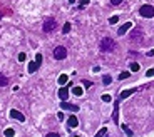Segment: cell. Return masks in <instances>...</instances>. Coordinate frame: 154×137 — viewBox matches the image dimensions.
Instances as JSON below:
<instances>
[{
	"mask_svg": "<svg viewBox=\"0 0 154 137\" xmlns=\"http://www.w3.org/2000/svg\"><path fill=\"white\" fill-rule=\"evenodd\" d=\"M116 47H117V45H116V42L112 40L111 37H104L102 40H100V44H99L100 52H112Z\"/></svg>",
	"mask_w": 154,
	"mask_h": 137,
	"instance_id": "obj_1",
	"label": "cell"
},
{
	"mask_svg": "<svg viewBox=\"0 0 154 137\" xmlns=\"http://www.w3.org/2000/svg\"><path fill=\"white\" fill-rule=\"evenodd\" d=\"M139 14H141V17H144V19H151V17H154V7L152 5H141V8H139Z\"/></svg>",
	"mask_w": 154,
	"mask_h": 137,
	"instance_id": "obj_2",
	"label": "cell"
},
{
	"mask_svg": "<svg viewBox=\"0 0 154 137\" xmlns=\"http://www.w3.org/2000/svg\"><path fill=\"white\" fill-rule=\"evenodd\" d=\"M55 27H57V22H55V19L49 17V19H45V20H44L42 30H44V32H52V30H55Z\"/></svg>",
	"mask_w": 154,
	"mask_h": 137,
	"instance_id": "obj_3",
	"label": "cell"
},
{
	"mask_svg": "<svg viewBox=\"0 0 154 137\" xmlns=\"http://www.w3.org/2000/svg\"><path fill=\"white\" fill-rule=\"evenodd\" d=\"M67 57V49L64 45H59L54 49V59H57V60H64V59Z\"/></svg>",
	"mask_w": 154,
	"mask_h": 137,
	"instance_id": "obj_4",
	"label": "cell"
},
{
	"mask_svg": "<svg viewBox=\"0 0 154 137\" xmlns=\"http://www.w3.org/2000/svg\"><path fill=\"white\" fill-rule=\"evenodd\" d=\"M40 62H42V53H37L35 62H30V65H29V74H34L35 70L40 67Z\"/></svg>",
	"mask_w": 154,
	"mask_h": 137,
	"instance_id": "obj_5",
	"label": "cell"
},
{
	"mask_svg": "<svg viewBox=\"0 0 154 137\" xmlns=\"http://www.w3.org/2000/svg\"><path fill=\"white\" fill-rule=\"evenodd\" d=\"M131 40L132 42H141L143 40V30L141 29H134L131 34Z\"/></svg>",
	"mask_w": 154,
	"mask_h": 137,
	"instance_id": "obj_6",
	"label": "cell"
},
{
	"mask_svg": "<svg viewBox=\"0 0 154 137\" xmlns=\"http://www.w3.org/2000/svg\"><path fill=\"white\" fill-rule=\"evenodd\" d=\"M60 107H62V109H67V111H72V112H77V111H79V105H75V104H69L67 100H62V102H60Z\"/></svg>",
	"mask_w": 154,
	"mask_h": 137,
	"instance_id": "obj_7",
	"label": "cell"
},
{
	"mask_svg": "<svg viewBox=\"0 0 154 137\" xmlns=\"http://www.w3.org/2000/svg\"><path fill=\"white\" fill-rule=\"evenodd\" d=\"M114 124H119V100H114V111H112Z\"/></svg>",
	"mask_w": 154,
	"mask_h": 137,
	"instance_id": "obj_8",
	"label": "cell"
},
{
	"mask_svg": "<svg viewBox=\"0 0 154 137\" xmlns=\"http://www.w3.org/2000/svg\"><path fill=\"white\" fill-rule=\"evenodd\" d=\"M59 97H60V100H67V97H69V87L59 89Z\"/></svg>",
	"mask_w": 154,
	"mask_h": 137,
	"instance_id": "obj_9",
	"label": "cell"
},
{
	"mask_svg": "<svg viewBox=\"0 0 154 137\" xmlns=\"http://www.w3.org/2000/svg\"><path fill=\"white\" fill-rule=\"evenodd\" d=\"M131 27H132V23H131V22H126L124 25H121V27H119V30H117V35H124L127 30H129V29H131Z\"/></svg>",
	"mask_w": 154,
	"mask_h": 137,
	"instance_id": "obj_10",
	"label": "cell"
},
{
	"mask_svg": "<svg viewBox=\"0 0 154 137\" xmlns=\"http://www.w3.org/2000/svg\"><path fill=\"white\" fill-rule=\"evenodd\" d=\"M10 115H12L14 119H15V120H20V122H23V120H25V117H23V114H22V112L15 111V109H14V111H10Z\"/></svg>",
	"mask_w": 154,
	"mask_h": 137,
	"instance_id": "obj_11",
	"label": "cell"
},
{
	"mask_svg": "<svg viewBox=\"0 0 154 137\" xmlns=\"http://www.w3.org/2000/svg\"><path fill=\"white\" fill-rule=\"evenodd\" d=\"M67 126H69L70 129H74V127L79 126V120H77L75 115H70V117H69V122H67Z\"/></svg>",
	"mask_w": 154,
	"mask_h": 137,
	"instance_id": "obj_12",
	"label": "cell"
},
{
	"mask_svg": "<svg viewBox=\"0 0 154 137\" xmlns=\"http://www.w3.org/2000/svg\"><path fill=\"white\" fill-rule=\"evenodd\" d=\"M136 90H137V89H129V90H124V92H121V99H126V97H129V95H132Z\"/></svg>",
	"mask_w": 154,
	"mask_h": 137,
	"instance_id": "obj_13",
	"label": "cell"
},
{
	"mask_svg": "<svg viewBox=\"0 0 154 137\" xmlns=\"http://www.w3.org/2000/svg\"><path fill=\"white\" fill-rule=\"evenodd\" d=\"M7 84H8V77L4 75V74H0V87H4Z\"/></svg>",
	"mask_w": 154,
	"mask_h": 137,
	"instance_id": "obj_14",
	"label": "cell"
},
{
	"mask_svg": "<svg viewBox=\"0 0 154 137\" xmlns=\"http://www.w3.org/2000/svg\"><path fill=\"white\" fill-rule=\"evenodd\" d=\"M57 82H59V85H64L67 82V75H66V74H60V77H59Z\"/></svg>",
	"mask_w": 154,
	"mask_h": 137,
	"instance_id": "obj_15",
	"label": "cell"
},
{
	"mask_svg": "<svg viewBox=\"0 0 154 137\" xmlns=\"http://www.w3.org/2000/svg\"><path fill=\"white\" fill-rule=\"evenodd\" d=\"M102 82H104V85H109L112 82V77L111 75H104L102 77Z\"/></svg>",
	"mask_w": 154,
	"mask_h": 137,
	"instance_id": "obj_16",
	"label": "cell"
},
{
	"mask_svg": "<svg viewBox=\"0 0 154 137\" xmlns=\"http://www.w3.org/2000/svg\"><path fill=\"white\" fill-rule=\"evenodd\" d=\"M122 130H124V134H127V135L131 137V135H134V132H132L131 129H129V127L127 126H122Z\"/></svg>",
	"mask_w": 154,
	"mask_h": 137,
	"instance_id": "obj_17",
	"label": "cell"
},
{
	"mask_svg": "<svg viewBox=\"0 0 154 137\" xmlns=\"http://www.w3.org/2000/svg\"><path fill=\"white\" fill-rule=\"evenodd\" d=\"M106 132H107V129H106V127H102V129H100V130H99V132H97L94 137H104V135H106Z\"/></svg>",
	"mask_w": 154,
	"mask_h": 137,
	"instance_id": "obj_18",
	"label": "cell"
},
{
	"mask_svg": "<svg viewBox=\"0 0 154 137\" xmlns=\"http://www.w3.org/2000/svg\"><path fill=\"white\" fill-rule=\"evenodd\" d=\"M74 94H75V95H77V97H81V95H82V94H84V90H82V89H81V87H74Z\"/></svg>",
	"mask_w": 154,
	"mask_h": 137,
	"instance_id": "obj_19",
	"label": "cell"
},
{
	"mask_svg": "<svg viewBox=\"0 0 154 137\" xmlns=\"http://www.w3.org/2000/svg\"><path fill=\"white\" fill-rule=\"evenodd\" d=\"M89 2H91V0H81V4L77 5V8H79V10H82V8H84V5H87Z\"/></svg>",
	"mask_w": 154,
	"mask_h": 137,
	"instance_id": "obj_20",
	"label": "cell"
},
{
	"mask_svg": "<svg viewBox=\"0 0 154 137\" xmlns=\"http://www.w3.org/2000/svg\"><path fill=\"white\" fill-rule=\"evenodd\" d=\"M117 22H119V17H117V15H114V17L109 19V23H111V25H114V23H117Z\"/></svg>",
	"mask_w": 154,
	"mask_h": 137,
	"instance_id": "obj_21",
	"label": "cell"
},
{
	"mask_svg": "<svg viewBox=\"0 0 154 137\" xmlns=\"http://www.w3.org/2000/svg\"><path fill=\"white\" fill-rule=\"evenodd\" d=\"M62 32H64V34H69V32H70V22H67L66 25H64V29H62Z\"/></svg>",
	"mask_w": 154,
	"mask_h": 137,
	"instance_id": "obj_22",
	"label": "cell"
},
{
	"mask_svg": "<svg viewBox=\"0 0 154 137\" xmlns=\"http://www.w3.org/2000/svg\"><path fill=\"white\" fill-rule=\"evenodd\" d=\"M131 70H132V72H137V70H139V64H136V62H134V64H131Z\"/></svg>",
	"mask_w": 154,
	"mask_h": 137,
	"instance_id": "obj_23",
	"label": "cell"
},
{
	"mask_svg": "<svg viewBox=\"0 0 154 137\" xmlns=\"http://www.w3.org/2000/svg\"><path fill=\"white\" fill-rule=\"evenodd\" d=\"M5 137H14V130L7 129V130H5Z\"/></svg>",
	"mask_w": 154,
	"mask_h": 137,
	"instance_id": "obj_24",
	"label": "cell"
},
{
	"mask_svg": "<svg viewBox=\"0 0 154 137\" xmlns=\"http://www.w3.org/2000/svg\"><path fill=\"white\" fill-rule=\"evenodd\" d=\"M127 77H129V72H121L119 79H121V80H124V79H127Z\"/></svg>",
	"mask_w": 154,
	"mask_h": 137,
	"instance_id": "obj_25",
	"label": "cell"
},
{
	"mask_svg": "<svg viewBox=\"0 0 154 137\" xmlns=\"http://www.w3.org/2000/svg\"><path fill=\"white\" fill-rule=\"evenodd\" d=\"M82 84H84V87H92V82L91 80H84Z\"/></svg>",
	"mask_w": 154,
	"mask_h": 137,
	"instance_id": "obj_26",
	"label": "cell"
},
{
	"mask_svg": "<svg viewBox=\"0 0 154 137\" xmlns=\"http://www.w3.org/2000/svg\"><path fill=\"white\" fill-rule=\"evenodd\" d=\"M102 100H104V102H109V100H111V95L104 94V95H102Z\"/></svg>",
	"mask_w": 154,
	"mask_h": 137,
	"instance_id": "obj_27",
	"label": "cell"
},
{
	"mask_svg": "<svg viewBox=\"0 0 154 137\" xmlns=\"http://www.w3.org/2000/svg\"><path fill=\"white\" fill-rule=\"evenodd\" d=\"M111 4L112 5H119V4H122V0H111Z\"/></svg>",
	"mask_w": 154,
	"mask_h": 137,
	"instance_id": "obj_28",
	"label": "cell"
},
{
	"mask_svg": "<svg viewBox=\"0 0 154 137\" xmlns=\"http://www.w3.org/2000/svg\"><path fill=\"white\" fill-rule=\"evenodd\" d=\"M45 137H60V135H59V134H55V132H50V134H47Z\"/></svg>",
	"mask_w": 154,
	"mask_h": 137,
	"instance_id": "obj_29",
	"label": "cell"
},
{
	"mask_svg": "<svg viewBox=\"0 0 154 137\" xmlns=\"http://www.w3.org/2000/svg\"><path fill=\"white\" fill-rule=\"evenodd\" d=\"M146 75L152 77V75H154V68H149V70H147V74H146Z\"/></svg>",
	"mask_w": 154,
	"mask_h": 137,
	"instance_id": "obj_30",
	"label": "cell"
},
{
	"mask_svg": "<svg viewBox=\"0 0 154 137\" xmlns=\"http://www.w3.org/2000/svg\"><path fill=\"white\" fill-rule=\"evenodd\" d=\"M57 119H59V120H64V114H62V112H59V114H57Z\"/></svg>",
	"mask_w": 154,
	"mask_h": 137,
	"instance_id": "obj_31",
	"label": "cell"
},
{
	"mask_svg": "<svg viewBox=\"0 0 154 137\" xmlns=\"http://www.w3.org/2000/svg\"><path fill=\"white\" fill-rule=\"evenodd\" d=\"M19 60H20V62L25 60V53H20V55H19Z\"/></svg>",
	"mask_w": 154,
	"mask_h": 137,
	"instance_id": "obj_32",
	"label": "cell"
},
{
	"mask_svg": "<svg viewBox=\"0 0 154 137\" xmlns=\"http://www.w3.org/2000/svg\"><path fill=\"white\" fill-rule=\"evenodd\" d=\"M74 2H75V0H69V4H74Z\"/></svg>",
	"mask_w": 154,
	"mask_h": 137,
	"instance_id": "obj_33",
	"label": "cell"
},
{
	"mask_svg": "<svg viewBox=\"0 0 154 137\" xmlns=\"http://www.w3.org/2000/svg\"><path fill=\"white\" fill-rule=\"evenodd\" d=\"M74 137H79V135H74Z\"/></svg>",
	"mask_w": 154,
	"mask_h": 137,
	"instance_id": "obj_34",
	"label": "cell"
},
{
	"mask_svg": "<svg viewBox=\"0 0 154 137\" xmlns=\"http://www.w3.org/2000/svg\"><path fill=\"white\" fill-rule=\"evenodd\" d=\"M0 17H2V15H0Z\"/></svg>",
	"mask_w": 154,
	"mask_h": 137,
	"instance_id": "obj_35",
	"label": "cell"
}]
</instances>
